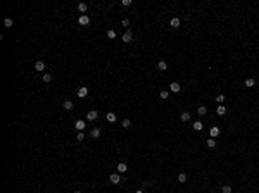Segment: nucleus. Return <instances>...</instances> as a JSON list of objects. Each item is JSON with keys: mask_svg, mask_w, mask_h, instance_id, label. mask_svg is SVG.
<instances>
[{"mask_svg": "<svg viewBox=\"0 0 259 193\" xmlns=\"http://www.w3.org/2000/svg\"><path fill=\"white\" fill-rule=\"evenodd\" d=\"M78 23L81 26H86V24H90V17L86 16V14H81V16L78 17Z\"/></svg>", "mask_w": 259, "mask_h": 193, "instance_id": "1", "label": "nucleus"}, {"mask_svg": "<svg viewBox=\"0 0 259 193\" xmlns=\"http://www.w3.org/2000/svg\"><path fill=\"white\" fill-rule=\"evenodd\" d=\"M109 179H111V183H114V185H119L121 181H123V179H121V176H119V174H118V173L111 174V176H109Z\"/></svg>", "mask_w": 259, "mask_h": 193, "instance_id": "2", "label": "nucleus"}, {"mask_svg": "<svg viewBox=\"0 0 259 193\" xmlns=\"http://www.w3.org/2000/svg\"><path fill=\"white\" fill-rule=\"evenodd\" d=\"M86 95H88V88L86 86H80L78 88V97L80 98H86Z\"/></svg>", "mask_w": 259, "mask_h": 193, "instance_id": "3", "label": "nucleus"}, {"mask_svg": "<svg viewBox=\"0 0 259 193\" xmlns=\"http://www.w3.org/2000/svg\"><path fill=\"white\" fill-rule=\"evenodd\" d=\"M219 133H221V129H219L218 126H213L209 129V135H211V138H216V136H219Z\"/></svg>", "mask_w": 259, "mask_h": 193, "instance_id": "4", "label": "nucleus"}, {"mask_svg": "<svg viewBox=\"0 0 259 193\" xmlns=\"http://www.w3.org/2000/svg\"><path fill=\"white\" fill-rule=\"evenodd\" d=\"M121 40H123L124 43H130V41L133 40V33H131V31H126V33L121 36Z\"/></svg>", "mask_w": 259, "mask_h": 193, "instance_id": "5", "label": "nucleus"}, {"mask_svg": "<svg viewBox=\"0 0 259 193\" xmlns=\"http://www.w3.org/2000/svg\"><path fill=\"white\" fill-rule=\"evenodd\" d=\"M35 69H36L38 73L45 71V62H43V60H36V62H35Z\"/></svg>", "mask_w": 259, "mask_h": 193, "instance_id": "6", "label": "nucleus"}, {"mask_svg": "<svg viewBox=\"0 0 259 193\" xmlns=\"http://www.w3.org/2000/svg\"><path fill=\"white\" fill-rule=\"evenodd\" d=\"M97 117H99V112H97V111H90L88 114H86V119H88V121H95Z\"/></svg>", "mask_w": 259, "mask_h": 193, "instance_id": "7", "label": "nucleus"}, {"mask_svg": "<svg viewBox=\"0 0 259 193\" xmlns=\"http://www.w3.org/2000/svg\"><path fill=\"white\" fill-rule=\"evenodd\" d=\"M169 90L173 91V93H178V91L181 90V86H180V83H171L169 85Z\"/></svg>", "mask_w": 259, "mask_h": 193, "instance_id": "8", "label": "nucleus"}, {"mask_svg": "<svg viewBox=\"0 0 259 193\" xmlns=\"http://www.w3.org/2000/svg\"><path fill=\"white\" fill-rule=\"evenodd\" d=\"M85 126H86V124H85V121H81V119L74 123V128H76L78 131H83V129H85Z\"/></svg>", "mask_w": 259, "mask_h": 193, "instance_id": "9", "label": "nucleus"}, {"mask_svg": "<svg viewBox=\"0 0 259 193\" xmlns=\"http://www.w3.org/2000/svg\"><path fill=\"white\" fill-rule=\"evenodd\" d=\"M62 107L66 109V111H73V107H74V103L71 102V100H64V103H62Z\"/></svg>", "mask_w": 259, "mask_h": 193, "instance_id": "10", "label": "nucleus"}, {"mask_svg": "<svg viewBox=\"0 0 259 193\" xmlns=\"http://www.w3.org/2000/svg\"><path fill=\"white\" fill-rule=\"evenodd\" d=\"M216 114H218V115H225V114H226V107H225V105H218V109H216Z\"/></svg>", "mask_w": 259, "mask_h": 193, "instance_id": "11", "label": "nucleus"}, {"mask_svg": "<svg viewBox=\"0 0 259 193\" xmlns=\"http://www.w3.org/2000/svg\"><path fill=\"white\" fill-rule=\"evenodd\" d=\"M126 169H128V166L124 164V162H119V164H118V173H126Z\"/></svg>", "mask_w": 259, "mask_h": 193, "instance_id": "12", "label": "nucleus"}, {"mask_svg": "<svg viewBox=\"0 0 259 193\" xmlns=\"http://www.w3.org/2000/svg\"><path fill=\"white\" fill-rule=\"evenodd\" d=\"M90 136H92V138H99V136H100V129H99V128H93L92 133H90Z\"/></svg>", "mask_w": 259, "mask_h": 193, "instance_id": "13", "label": "nucleus"}, {"mask_svg": "<svg viewBox=\"0 0 259 193\" xmlns=\"http://www.w3.org/2000/svg\"><path fill=\"white\" fill-rule=\"evenodd\" d=\"M157 69H159V71H166V69H168V64H166L164 60H159V64H157Z\"/></svg>", "mask_w": 259, "mask_h": 193, "instance_id": "14", "label": "nucleus"}, {"mask_svg": "<svg viewBox=\"0 0 259 193\" xmlns=\"http://www.w3.org/2000/svg\"><path fill=\"white\" fill-rule=\"evenodd\" d=\"M86 9H88V5H86L85 2H81V4H78V12H86Z\"/></svg>", "mask_w": 259, "mask_h": 193, "instance_id": "15", "label": "nucleus"}, {"mask_svg": "<svg viewBox=\"0 0 259 193\" xmlns=\"http://www.w3.org/2000/svg\"><path fill=\"white\" fill-rule=\"evenodd\" d=\"M202 128H204V124H202L200 121H195V123H193V129H195V131H200Z\"/></svg>", "mask_w": 259, "mask_h": 193, "instance_id": "16", "label": "nucleus"}, {"mask_svg": "<svg viewBox=\"0 0 259 193\" xmlns=\"http://www.w3.org/2000/svg\"><path fill=\"white\" fill-rule=\"evenodd\" d=\"M254 85H256V81H254L252 78H247V79H245V86H247V88H252Z\"/></svg>", "mask_w": 259, "mask_h": 193, "instance_id": "17", "label": "nucleus"}, {"mask_svg": "<svg viewBox=\"0 0 259 193\" xmlns=\"http://www.w3.org/2000/svg\"><path fill=\"white\" fill-rule=\"evenodd\" d=\"M171 26L173 28H180V19H178V17H173L171 19Z\"/></svg>", "mask_w": 259, "mask_h": 193, "instance_id": "18", "label": "nucleus"}, {"mask_svg": "<svg viewBox=\"0 0 259 193\" xmlns=\"http://www.w3.org/2000/svg\"><path fill=\"white\" fill-rule=\"evenodd\" d=\"M107 121H109V123H114L116 121V114L114 112H107Z\"/></svg>", "mask_w": 259, "mask_h": 193, "instance_id": "19", "label": "nucleus"}, {"mask_svg": "<svg viewBox=\"0 0 259 193\" xmlns=\"http://www.w3.org/2000/svg\"><path fill=\"white\" fill-rule=\"evenodd\" d=\"M206 112H207V109H206L204 105H200V107L197 109V114H199V115H206Z\"/></svg>", "mask_w": 259, "mask_h": 193, "instance_id": "20", "label": "nucleus"}, {"mask_svg": "<svg viewBox=\"0 0 259 193\" xmlns=\"http://www.w3.org/2000/svg\"><path fill=\"white\" fill-rule=\"evenodd\" d=\"M181 121H190V112H181Z\"/></svg>", "mask_w": 259, "mask_h": 193, "instance_id": "21", "label": "nucleus"}, {"mask_svg": "<svg viewBox=\"0 0 259 193\" xmlns=\"http://www.w3.org/2000/svg\"><path fill=\"white\" fill-rule=\"evenodd\" d=\"M178 181H180V183H185V181H187V174L185 173H180V174H178Z\"/></svg>", "mask_w": 259, "mask_h": 193, "instance_id": "22", "label": "nucleus"}, {"mask_svg": "<svg viewBox=\"0 0 259 193\" xmlns=\"http://www.w3.org/2000/svg\"><path fill=\"white\" fill-rule=\"evenodd\" d=\"M207 147L214 148V147H216V140H214V138H209V140H207Z\"/></svg>", "mask_w": 259, "mask_h": 193, "instance_id": "23", "label": "nucleus"}, {"mask_svg": "<svg viewBox=\"0 0 259 193\" xmlns=\"http://www.w3.org/2000/svg\"><path fill=\"white\" fill-rule=\"evenodd\" d=\"M121 126H123V128H130V126H131V121H130V119H123Z\"/></svg>", "mask_w": 259, "mask_h": 193, "instance_id": "24", "label": "nucleus"}, {"mask_svg": "<svg viewBox=\"0 0 259 193\" xmlns=\"http://www.w3.org/2000/svg\"><path fill=\"white\" fill-rule=\"evenodd\" d=\"M221 191H223V193H231V185H225Z\"/></svg>", "mask_w": 259, "mask_h": 193, "instance_id": "25", "label": "nucleus"}, {"mask_svg": "<svg viewBox=\"0 0 259 193\" xmlns=\"http://www.w3.org/2000/svg\"><path fill=\"white\" fill-rule=\"evenodd\" d=\"M43 81H45V83H50V81H52V74H49V73L43 74Z\"/></svg>", "mask_w": 259, "mask_h": 193, "instance_id": "26", "label": "nucleus"}, {"mask_svg": "<svg viewBox=\"0 0 259 193\" xmlns=\"http://www.w3.org/2000/svg\"><path fill=\"white\" fill-rule=\"evenodd\" d=\"M4 24L7 26V28H10V26L14 24V21H12V19H9V17H7V19H4Z\"/></svg>", "mask_w": 259, "mask_h": 193, "instance_id": "27", "label": "nucleus"}, {"mask_svg": "<svg viewBox=\"0 0 259 193\" xmlns=\"http://www.w3.org/2000/svg\"><path fill=\"white\" fill-rule=\"evenodd\" d=\"M76 140H78V141H83V140H85V133H83V131H78V136H76Z\"/></svg>", "mask_w": 259, "mask_h": 193, "instance_id": "28", "label": "nucleus"}, {"mask_svg": "<svg viewBox=\"0 0 259 193\" xmlns=\"http://www.w3.org/2000/svg\"><path fill=\"white\" fill-rule=\"evenodd\" d=\"M107 36L111 38V40H112V38H116V31H114V29H109V31H107Z\"/></svg>", "mask_w": 259, "mask_h": 193, "instance_id": "29", "label": "nucleus"}, {"mask_svg": "<svg viewBox=\"0 0 259 193\" xmlns=\"http://www.w3.org/2000/svg\"><path fill=\"white\" fill-rule=\"evenodd\" d=\"M168 97H169V93H168L166 90H162V91H161V98H162V100H166Z\"/></svg>", "mask_w": 259, "mask_h": 193, "instance_id": "30", "label": "nucleus"}, {"mask_svg": "<svg viewBox=\"0 0 259 193\" xmlns=\"http://www.w3.org/2000/svg\"><path fill=\"white\" fill-rule=\"evenodd\" d=\"M216 100H218V103H223V102H225V95H218Z\"/></svg>", "mask_w": 259, "mask_h": 193, "instance_id": "31", "label": "nucleus"}, {"mask_svg": "<svg viewBox=\"0 0 259 193\" xmlns=\"http://www.w3.org/2000/svg\"><path fill=\"white\" fill-rule=\"evenodd\" d=\"M121 24H123L124 28H128V26H130V19H123V23H121Z\"/></svg>", "mask_w": 259, "mask_h": 193, "instance_id": "32", "label": "nucleus"}, {"mask_svg": "<svg viewBox=\"0 0 259 193\" xmlns=\"http://www.w3.org/2000/svg\"><path fill=\"white\" fill-rule=\"evenodd\" d=\"M121 4L124 5V7H128V5H131V0H123V2H121Z\"/></svg>", "mask_w": 259, "mask_h": 193, "instance_id": "33", "label": "nucleus"}, {"mask_svg": "<svg viewBox=\"0 0 259 193\" xmlns=\"http://www.w3.org/2000/svg\"><path fill=\"white\" fill-rule=\"evenodd\" d=\"M152 185V183H150V181H144V183H142V186H144V188H149V186Z\"/></svg>", "mask_w": 259, "mask_h": 193, "instance_id": "34", "label": "nucleus"}, {"mask_svg": "<svg viewBox=\"0 0 259 193\" xmlns=\"http://www.w3.org/2000/svg\"><path fill=\"white\" fill-rule=\"evenodd\" d=\"M136 193H144V190H138V191H136Z\"/></svg>", "mask_w": 259, "mask_h": 193, "instance_id": "35", "label": "nucleus"}, {"mask_svg": "<svg viewBox=\"0 0 259 193\" xmlns=\"http://www.w3.org/2000/svg\"><path fill=\"white\" fill-rule=\"evenodd\" d=\"M74 193H81V191H74Z\"/></svg>", "mask_w": 259, "mask_h": 193, "instance_id": "36", "label": "nucleus"}]
</instances>
